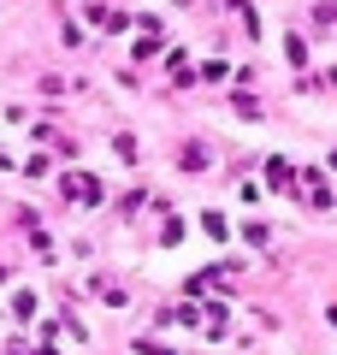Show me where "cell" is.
Returning a JSON list of instances; mask_svg holds the SVG:
<instances>
[{
  "instance_id": "cell-1",
  "label": "cell",
  "mask_w": 337,
  "mask_h": 355,
  "mask_svg": "<svg viewBox=\"0 0 337 355\" xmlns=\"http://www.w3.org/2000/svg\"><path fill=\"white\" fill-rule=\"evenodd\" d=\"M65 196H77L83 207H95V202H101V184H95L89 172H83V178H65Z\"/></svg>"
}]
</instances>
